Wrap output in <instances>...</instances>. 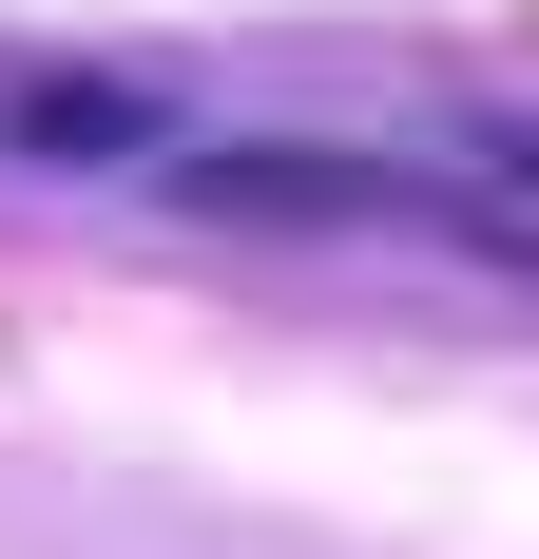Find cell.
Segmentation results:
<instances>
[{"label": "cell", "mask_w": 539, "mask_h": 559, "mask_svg": "<svg viewBox=\"0 0 539 559\" xmlns=\"http://www.w3.org/2000/svg\"><path fill=\"white\" fill-rule=\"evenodd\" d=\"M385 213L463 231L482 271H539V135H443V155H405V174H385Z\"/></svg>", "instance_id": "3957f363"}, {"label": "cell", "mask_w": 539, "mask_h": 559, "mask_svg": "<svg viewBox=\"0 0 539 559\" xmlns=\"http://www.w3.org/2000/svg\"><path fill=\"white\" fill-rule=\"evenodd\" d=\"M0 155L20 174H155L173 155V97L116 78V58H0Z\"/></svg>", "instance_id": "6da1fadb"}, {"label": "cell", "mask_w": 539, "mask_h": 559, "mask_svg": "<svg viewBox=\"0 0 539 559\" xmlns=\"http://www.w3.org/2000/svg\"><path fill=\"white\" fill-rule=\"evenodd\" d=\"M193 213H251V231H347L385 213V155H327V135H213V155H155Z\"/></svg>", "instance_id": "7a4b0ae2"}]
</instances>
